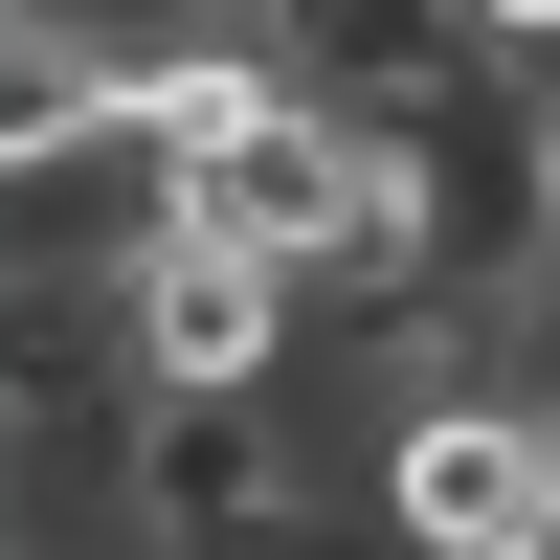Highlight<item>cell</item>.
I'll return each mask as SVG.
<instances>
[{"label": "cell", "instance_id": "277c9868", "mask_svg": "<svg viewBox=\"0 0 560 560\" xmlns=\"http://www.w3.org/2000/svg\"><path fill=\"white\" fill-rule=\"evenodd\" d=\"M538 202H560V135H538Z\"/></svg>", "mask_w": 560, "mask_h": 560}, {"label": "cell", "instance_id": "6da1fadb", "mask_svg": "<svg viewBox=\"0 0 560 560\" xmlns=\"http://www.w3.org/2000/svg\"><path fill=\"white\" fill-rule=\"evenodd\" d=\"M382 516L404 560H560V404H404Z\"/></svg>", "mask_w": 560, "mask_h": 560}, {"label": "cell", "instance_id": "3957f363", "mask_svg": "<svg viewBox=\"0 0 560 560\" xmlns=\"http://www.w3.org/2000/svg\"><path fill=\"white\" fill-rule=\"evenodd\" d=\"M135 471H158L179 538H269V404L247 382H158V448H135Z\"/></svg>", "mask_w": 560, "mask_h": 560}, {"label": "cell", "instance_id": "7a4b0ae2", "mask_svg": "<svg viewBox=\"0 0 560 560\" xmlns=\"http://www.w3.org/2000/svg\"><path fill=\"white\" fill-rule=\"evenodd\" d=\"M292 292L314 269H269V247H224V224L158 202V247H135V359H158V382H269V359H292Z\"/></svg>", "mask_w": 560, "mask_h": 560}]
</instances>
